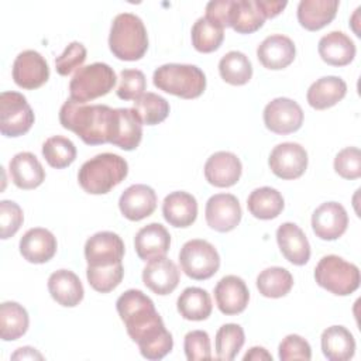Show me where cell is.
<instances>
[{
	"mask_svg": "<svg viewBox=\"0 0 361 361\" xmlns=\"http://www.w3.org/2000/svg\"><path fill=\"white\" fill-rule=\"evenodd\" d=\"M322 351L330 361H348L355 353V340L351 331L344 326H330L323 330Z\"/></svg>",
	"mask_w": 361,
	"mask_h": 361,
	"instance_id": "cell-30",
	"label": "cell"
},
{
	"mask_svg": "<svg viewBox=\"0 0 361 361\" xmlns=\"http://www.w3.org/2000/svg\"><path fill=\"white\" fill-rule=\"evenodd\" d=\"M13 360H42L44 357L32 347H21L18 348L13 355H11Z\"/></svg>",
	"mask_w": 361,
	"mask_h": 361,
	"instance_id": "cell-51",
	"label": "cell"
},
{
	"mask_svg": "<svg viewBox=\"0 0 361 361\" xmlns=\"http://www.w3.org/2000/svg\"><path fill=\"white\" fill-rule=\"evenodd\" d=\"M30 317L27 310L17 302L0 305V337L4 341L18 340L28 330Z\"/></svg>",
	"mask_w": 361,
	"mask_h": 361,
	"instance_id": "cell-34",
	"label": "cell"
},
{
	"mask_svg": "<svg viewBox=\"0 0 361 361\" xmlns=\"http://www.w3.org/2000/svg\"><path fill=\"white\" fill-rule=\"evenodd\" d=\"M134 110L138 113L142 124L155 126L162 123L169 114V103L162 96L147 92L134 100Z\"/></svg>",
	"mask_w": 361,
	"mask_h": 361,
	"instance_id": "cell-41",
	"label": "cell"
},
{
	"mask_svg": "<svg viewBox=\"0 0 361 361\" xmlns=\"http://www.w3.org/2000/svg\"><path fill=\"white\" fill-rule=\"evenodd\" d=\"M176 307L183 319L200 322L206 320L212 314L213 305L207 290L197 286H189L179 295Z\"/></svg>",
	"mask_w": 361,
	"mask_h": 361,
	"instance_id": "cell-31",
	"label": "cell"
},
{
	"mask_svg": "<svg viewBox=\"0 0 361 361\" xmlns=\"http://www.w3.org/2000/svg\"><path fill=\"white\" fill-rule=\"evenodd\" d=\"M338 6V0H300L298 4V21L309 31L322 30L334 20Z\"/></svg>",
	"mask_w": 361,
	"mask_h": 361,
	"instance_id": "cell-28",
	"label": "cell"
},
{
	"mask_svg": "<svg viewBox=\"0 0 361 361\" xmlns=\"http://www.w3.org/2000/svg\"><path fill=\"white\" fill-rule=\"evenodd\" d=\"M334 171L344 179H358L361 176V151L357 147L338 151L334 158Z\"/></svg>",
	"mask_w": 361,
	"mask_h": 361,
	"instance_id": "cell-44",
	"label": "cell"
},
{
	"mask_svg": "<svg viewBox=\"0 0 361 361\" xmlns=\"http://www.w3.org/2000/svg\"><path fill=\"white\" fill-rule=\"evenodd\" d=\"M276 243L282 255L293 265H305L310 259V244L303 230L295 223H282L276 230Z\"/></svg>",
	"mask_w": 361,
	"mask_h": 361,
	"instance_id": "cell-22",
	"label": "cell"
},
{
	"mask_svg": "<svg viewBox=\"0 0 361 361\" xmlns=\"http://www.w3.org/2000/svg\"><path fill=\"white\" fill-rule=\"evenodd\" d=\"M13 79L16 85L23 89H38L49 79L48 62L39 52L34 49H25L20 52L14 59Z\"/></svg>",
	"mask_w": 361,
	"mask_h": 361,
	"instance_id": "cell-14",
	"label": "cell"
},
{
	"mask_svg": "<svg viewBox=\"0 0 361 361\" xmlns=\"http://www.w3.org/2000/svg\"><path fill=\"white\" fill-rule=\"evenodd\" d=\"M214 299L223 314L233 316L245 310L250 300V290L243 278L226 275L214 286Z\"/></svg>",
	"mask_w": 361,
	"mask_h": 361,
	"instance_id": "cell-16",
	"label": "cell"
},
{
	"mask_svg": "<svg viewBox=\"0 0 361 361\" xmlns=\"http://www.w3.org/2000/svg\"><path fill=\"white\" fill-rule=\"evenodd\" d=\"M293 286L292 274L282 267H269L257 276V289L265 298L278 299L286 296Z\"/></svg>",
	"mask_w": 361,
	"mask_h": 361,
	"instance_id": "cell-36",
	"label": "cell"
},
{
	"mask_svg": "<svg viewBox=\"0 0 361 361\" xmlns=\"http://www.w3.org/2000/svg\"><path fill=\"white\" fill-rule=\"evenodd\" d=\"M117 114H118L117 134L111 141V144L124 151H133L141 142L142 121L134 109L120 107L117 109Z\"/></svg>",
	"mask_w": 361,
	"mask_h": 361,
	"instance_id": "cell-33",
	"label": "cell"
},
{
	"mask_svg": "<svg viewBox=\"0 0 361 361\" xmlns=\"http://www.w3.org/2000/svg\"><path fill=\"white\" fill-rule=\"evenodd\" d=\"M219 72L224 82L241 86L250 82L252 76V65L244 52L230 51L221 56L219 62Z\"/></svg>",
	"mask_w": 361,
	"mask_h": 361,
	"instance_id": "cell-37",
	"label": "cell"
},
{
	"mask_svg": "<svg viewBox=\"0 0 361 361\" xmlns=\"http://www.w3.org/2000/svg\"><path fill=\"white\" fill-rule=\"evenodd\" d=\"M134 247L142 261L165 257L171 247V234L162 224L149 223L135 234Z\"/></svg>",
	"mask_w": 361,
	"mask_h": 361,
	"instance_id": "cell-23",
	"label": "cell"
},
{
	"mask_svg": "<svg viewBox=\"0 0 361 361\" xmlns=\"http://www.w3.org/2000/svg\"><path fill=\"white\" fill-rule=\"evenodd\" d=\"M348 226V214L337 202L322 203L312 214V228L316 237L333 241L341 237Z\"/></svg>",
	"mask_w": 361,
	"mask_h": 361,
	"instance_id": "cell-15",
	"label": "cell"
},
{
	"mask_svg": "<svg viewBox=\"0 0 361 361\" xmlns=\"http://www.w3.org/2000/svg\"><path fill=\"white\" fill-rule=\"evenodd\" d=\"M124 243L113 231H99L87 238L85 244V258L90 267H109L121 262L124 257Z\"/></svg>",
	"mask_w": 361,
	"mask_h": 361,
	"instance_id": "cell-13",
	"label": "cell"
},
{
	"mask_svg": "<svg viewBox=\"0 0 361 361\" xmlns=\"http://www.w3.org/2000/svg\"><path fill=\"white\" fill-rule=\"evenodd\" d=\"M190 35L195 49L203 54H209L220 48L224 39V28L206 17H200L193 24Z\"/></svg>",
	"mask_w": 361,
	"mask_h": 361,
	"instance_id": "cell-38",
	"label": "cell"
},
{
	"mask_svg": "<svg viewBox=\"0 0 361 361\" xmlns=\"http://www.w3.org/2000/svg\"><path fill=\"white\" fill-rule=\"evenodd\" d=\"M250 360H255V361H258V360L259 361L261 360H269V361H272V355L264 347H252L244 355V361H250Z\"/></svg>",
	"mask_w": 361,
	"mask_h": 361,
	"instance_id": "cell-52",
	"label": "cell"
},
{
	"mask_svg": "<svg viewBox=\"0 0 361 361\" xmlns=\"http://www.w3.org/2000/svg\"><path fill=\"white\" fill-rule=\"evenodd\" d=\"M24 221L23 209L13 200L0 202V235L3 240L13 237Z\"/></svg>",
	"mask_w": 361,
	"mask_h": 361,
	"instance_id": "cell-46",
	"label": "cell"
},
{
	"mask_svg": "<svg viewBox=\"0 0 361 361\" xmlns=\"http://www.w3.org/2000/svg\"><path fill=\"white\" fill-rule=\"evenodd\" d=\"M296 55L293 41L282 34L267 37L257 48V58L264 68L279 71L289 66Z\"/></svg>",
	"mask_w": 361,
	"mask_h": 361,
	"instance_id": "cell-20",
	"label": "cell"
},
{
	"mask_svg": "<svg viewBox=\"0 0 361 361\" xmlns=\"http://www.w3.org/2000/svg\"><path fill=\"white\" fill-rule=\"evenodd\" d=\"M20 254L31 264L48 262L56 252L58 243L55 235L42 227H34L20 238Z\"/></svg>",
	"mask_w": 361,
	"mask_h": 361,
	"instance_id": "cell-21",
	"label": "cell"
},
{
	"mask_svg": "<svg viewBox=\"0 0 361 361\" xmlns=\"http://www.w3.org/2000/svg\"><path fill=\"white\" fill-rule=\"evenodd\" d=\"M203 171L210 185L216 188H230L240 180L243 165L235 154L219 151L207 158Z\"/></svg>",
	"mask_w": 361,
	"mask_h": 361,
	"instance_id": "cell-17",
	"label": "cell"
},
{
	"mask_svg": "<svg viewBox=\"0 0 361 361\" xmlns=\"http://www.w3.org/2000/svg\"><path fill=\"white\" fill-rule=\"evenodd\" d=\"M147 80L140 69H124L120 72L117 96L121 100H137L145 93Z\"/></svg>",
	"mask_w": 361,
	"mask_h": 361,
	"instance_id": "cell-43",
	"label": "cell"
},
{
	"mask_svg": "<svg viewBox=\"0 0 361 361\" xmlns=\"http://www.w3.org/2000/svg\"><path fill=\"white\" fill-rule=\"evenodd\" d=\"M116 72L104 62H94L82 66L71 79L69 99L79 103L92 102L110 93L116 85Z\"/></svg>",
	"mask_w": 361,
	"mask_h": 361,
	"instance_id": "cell-7",
	"label": "cell"
},
{
	"mask_svg": "<svg viewBox=\"0 0 361 361\" xmlns=\"http://www.w3.org/2000/svg\"><path fill=\"white\" fill-rule=\"evenodd\" d=\"M314 279L319 286L337 296H347L360 286V269L355 264L338 255H324L314 268Z\"/></svg>",
	"mask_w": 361,
	"mask_h": 361,
	"instance_id": "cell-6",
	"label": "cell"
},
{
	"mask_svg": "<svg viewBox=\"0 0 361 361\" xmlns=\"http://www.w3.org/2000/svg\"><path fill=\"white\" fill-rule=\"evenodd\" d=\"M42 155L49 166L62 169L76 159V147L69 138L63 135H54L42 144Z\"/></svg>",
	"mask_w": 361,
	"mask_h": 361,
	"instance_id": "cell-40",
	"label": "cell"
},
{
	"mask_svg": "<svg viewBox=\"0 0 361 361\" xmlns=\"http://www.w3.org/2000/svg\"><path fill=\"white\" fill-rule=\"evenodd\" d=\"M265 127L281 135L298 131L303 124L302 107L289 97H276L271 100L264 109Z\"/></svg>",
	"mask_w": 361,
	"mask_h": 361,
	"instance_id": "cell-10",
	"label": "cell"
},
{
	"mask_svg": "<svg viewBox=\"0 0 361 361\" xmlns=\"http://www.w3.org/2000/svg\"><path fill=\"white\" fill-rule=\"evenodd\" d=\"M118 207L126 219L131 221H140L155 212L157 193L148 185H131L121 193L118 199Z\"/></svg>",
	"mask_w": 361,
	"mask_h": 361,
	"instance_id": "cell-19",
	"label": "cell"
},
{
	"mask_svg": "<svg viewBox=\"0 0 361 361\" xmlns=\"http://www.w3.org/2000/svg\"><path fill=\"white\" fill-rule=\"evenodd\" d=\"M283 206L285 202L282 195L271 186L254 189L247 199L248 212L259 220H271L278 217L283 210Z\"/></svg>",
	"mask_w": 361,
	"mask_h": 361,
	"instance_id": "cell-32",
	"label": "cell"
},
{
	"mask_svg": "<svg viewBox=\"0 0 361 361\" xmlns=\"http://www.w3.org/2000/svg\"><path fill=\"white\" fill-rule=\"evenodd\" d=\"M265 17L255 0H233L230 27L238 34H252L264 25Z\"/></svg>",
	"mask_w": 361,
	"mask_h": 361,
	"instance_id": "cell-35",
	"label": "cell"
},
{
	"mask_svg": "<svg viewBox=\"0 0 361 361\" xmlns=\"http://www.w3.org/2000/svg\"><path fill=\"white\" fill-rule=\"evenodd\" d=\"M48 290L52 299L65 307L78 306L83 296L85 289L79 276L69 269H58L48 278Z\"/></svg>",
	"mask_w": 361,
	"mask_h": 361,
	"instance_id": "cell-24",
	"label": "cell"
},
{
	"mask_svg": "<svg viewBox=\"0 0 361 361\" xmlns=\"http://www.w3.org/2000/svg\"><path fill=\"white\" fill-rule=\"evenodd\" d=\"M180 269L192 279L212 278L220 268V255L213 244L195 238L186 241L179 251Z\"/></svg>",
	"mask_w": 361,
	"mask_h": 361,
	"instance_id": "cell-8",
	"label": "cell"
},
{
	"mask_svg": "<svg viewBox=\"0 0 361 361\" xmlns=\"http://www.w3.org/2000/svg\"><path fill=\"white\" fill-rule=\"evenodd\" d=\"M59 121L87 145L111 144L117 134L118 114L117 109L106 104H86L68 99L59 110Z\"/></svg>",
	"mask_w": 361,
	"mask_h": 361,
	"instance_id": "cell-2",
	"label": "cell"
},
{
	"mask_svg": "<svg viewBox=\"0 0 361 361\" xmlns=\"http://www.w3.org/2000/svg\"><path fill=\"white\" fill-rule=\"evenodd\" d=\"M10 178L18 189L30 190L38 188L45 180V171L38 158L31 152L16 154L8 164Z\"/></svg>",
	"mask_w": 361,
	"mask_h": 361,
	"instance_id": "cell-25",
	"label": "cell"
},
{
	"mask_svg": "<svg viewBox=\"0 0 361 361\" xmlns=\"http://www.w3.org/2000/svg\"><path fill=\"white\" fill-rule=\"evenodd\" d=\"M109 48L121 61H138L148 49V34L142 20L133 13H120L113 18Z\"/></svg>",
	"mask_w": 361,
	"mask_h": 361,
	"instance_id": "cell-4",
	"label": "cell"
},
{
	"mask_svg": "<svg viewBox=\"0 0 361 361\" xmlns=\"http://www.w3.org/2000/svg\"><path fill=\"white\" fill-rule=\"evenodd\" d=\"M183 350L189 361L197 360H210L212 347L210 337L204 330H192L185 336Z\"/></svg>",
	"mask_w": 361,
	"mask_h": 361,
	"instance_id": "cell-47",
	"label": "cell"
},
{
	"mask_svg": "<svg viewBox=\"0 0 361 361\" xmlns=\"http://www.w3.org/2000/svg\"><path fill=\"white\" fill-rule=\"evenodd\" d=\"M320 58L331 66H345L353 62L357 48L353 39L343 31H331L319 41Z\"/></svg>",
	"mask_w": 361,
	"mask_h": 361,
	"instance_id": "cell-27",
	"label": "cell"
},
{
	"mask_svg": "<svg viewBox=\"0 0 361 361\" xmlns=\"http://www.w3.org/2000/svg\"><path fill=\"white\" fill-rule=\"evenodd\" d=\"M258 8L261 10V13L264 14L265 18H274L278 14L282 13V10L286 7V1H281V0H255Z\"/></svg>",
	"mask_w": 361,
	"mask_h": 361,
	"instance_id": "cell-50",
	"label": "cell"
},
{
	"mask_svg": "<svg viewBox=\"0 0 361 361\" xmlns=\"http://www.w3.org/2000/svg\"><path fill=\"white\" fill-rule=\"evenodd\" d=\"M245 334L240 324L235 323H227L223 324L217 333L214 340V348H216V358L231 361L237 357L238 351L244 345Z\"/></svg>",
	"mask_w": 361,
	"mask_h": 361,
	"instance_id": "cell-39",
	"label": "cell"
},
{
	"mask_svg": "<svg viewBox=\"0 0 361 361\" xmlns=\"http://www.w3.org/2000/svg\"><path fill=\"white\" fill-rule=\"evenodd\" d=\"M128 173L127 161L111 152L99 154L87 159L78 172L80 188L90 195L109 193L121 183Z\"/></svg>",
	"mask_w": 361,
	"mask_h": 361,
	"instance_id": "cell-3",
	"label": "cell"
},
{
	"mask_svg": "<svg viewBox=\"0 0 361 361\" xmlns=\"http://www.w3.org/2000/svg\"><path fill=\"white\" fill-rule=\"evenodd\" d=\"M124 276V268L123 264H114L109 267H90L86 268V278L89 285L100 292V293H109L113 289H116Z\"/></svg>",
	"mask_w": 361,
	"mask_h": 361,
	"instance_id": "cell-42",
	"label": "cell"
},
{
	"mask_svg": "<svg viewBox=\"0 0 361 361\" xmlns=\"http://www.w3.org/2000/svg\"><path fill=\"white\" fill-rule=\"evenodd\" d=\"M233 0H212L206 4V18L226 28L230 27Z\"/></svg>",
	"mask_w": 361,
	"mask_h": 361,
	"instance_id": "cell-49",
	"label": "cell"
},
{
	"mask_svg": "<svg viewBox=\"0 0 361 361\" xmlns=\"http://www.w3.org/2000/svg\"><path fill=\"white\" fill-rule=\"evenodd\" d=\"M116 309L130 338L137 343L144 358L155 361L171 353L172 334L165 329L152 299L142 290L128 289L121 293L116 302Z\"/></svg>",
	"mask_w": 361,
	"mask_h": 361,
	"instance_id": "cell-1",
	"label": "cell"
},
{
	"mask_svg": "<svg viewBox=\"0 0 361 361\" xmlns=\"http://www.w3.org/2000/svg\"><path fill=\"white\" fill-rule=\"evenodd\" d=\"M86 48L82 42H71L65 51L55 59V69L61 76H68L73 71L80 69L86 61Z\"/></svg>",
	"mask_w": 361,
	"mask_h": 361,
	"instance_id": "cell-45",
	"label": "cell"
},
{
	"mask_svg": "<svg viewBox=\"0 0 361 361\" xmlns=\"http://www.w3.org/2000/svg\"><path fill=\"white\" fill-rule=\"evenodd\" d=\"M278 355L281 361L290 360H305L309 361L312 358L310 344L299 334H288L279 344Z\"/></svg>",
	"mask_w": 361,
	"mask_h": 361,
	"instance_id": "cell-48",
	"label": "cell"
},
{
	"mask_svg": "<svg viewBox=\"0 0 361 361\" xmlns=\"http://www.w3.org/2000/svg\"><path fill=\"white\" fill-rule=\"evenodd\" d=\"M162 214L173 227H189L197 217L196 197L183 190L172 192L166 195L162 202Z\"/></svg>",
	"mask_w": 361,
	"mask_h": 361,
	"instance_id": "cell-26",
	"label": "cell"
},
{
	"mask_svg": "<svg viewBox=\"0 0 361 361\" xmlns=\"http://www.w3.org/2000/svg\"><path fill=\"white\" fill-rule=\"evenodd\" d=\"M347 83L338 76H323L313 82L306 93V100L310 107L324 110L336 106L344 99Z\"/></svg>",
	"mask_w": 361,
	"mask_h": 361,
	"instance_id": "cell-29",
	"label": "cell"
},
{
	"mask_svg": "<svg viewBox=\"0 0 361 361\" xmlns=\"http://www.w3.org/2000/svg\"><path fill=\"white\" fill-rule=\"evenodd\" d=\"M179 269L173 261L166 257L149 259L142 269L144 285L157 295L172 293L179 283Z\"/></svg>",
	"mask_w": 361,
	"mask_h": 361,
	"instance_id": "cell-18",
	"label": "cell"
},
{
	"mask_svg": "<svg viewBox=\"0 0 361 361\" xmlns=\"http://www.w3.org/2000/svg\"><path fill=\"white\" fill-rule=\"evenodd\" d=\"M34 111L24 94L3 92L0 94V131L6 137H20L34 124Z\"/></svg>",
	"mask_w": 361,
	"mask_h": 361,
	"instance_id": "cell-9",
	"label": "cell"
},
{
	"mask_svg": "<svg viewBox=\"0 0 361 361\" xmlns=\"http://www.w3.org/2000/svg\"><path fill=\"white\" fill-rule=\"evenodd\" d=\"M307 152L298 142H282L274 147L268 165L272 173L281 179L300 178L307 168Z\"/></svg>",
	"mask_w": 361,
	"mask_h": 361,
	"instance_id": "cell-11",
	"label": "cell"
},
{
	"mask_svg": "<svg viewBox=\"0 0 361 361\" xmlns=\"http://www.w3.org/2000/svg\"><path fill=\"white\" fill-rule=\"evenodd\" d=\"M241 206L238 199L231 193H217L206 202L204 217L210 228L219 233L234 230L241 221Z\"/></svg>",
	"mask_w": 361,
	"mask_h": 361,
	"instance_id": "cell-12",
	"label": "cell"
},
{
	"mask_svg": "<svg viewBox=\"0 0 361 361\" xmlns=\"http://www.w3.org/2000/svg\"><path fill=\"white\" fill-rule=\"evenodd\" d=\"M152 82L159 90L182 97L196 99L206 89V76L196 65L165 63L155 69Z\"/></svg>",
	"mask_w": 361,
	"mask_h": 361,
	"instance_id": "cell-5",
	"label": "cell"
}]
</instances>
